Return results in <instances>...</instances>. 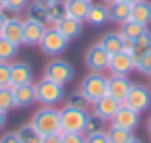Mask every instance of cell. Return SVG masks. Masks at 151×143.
<instances>
[{
  "label": "cell",
  "mask_w": 151,
  "mask_h": 143,
  "mask_svg": "<svg viewBox=\"0 0 151 143\" xmlns=\"http://www.w3.org/2000/svg\"><path fill=\"white\" fill-rule=\"evenodd\" d=\"M31 124L41 135L49 134H60V110L54 107H41L33 114Z\"/></svg>",
  "instance_id": "cell-1"
},
{
  "label": "cell",
  "mask_w": 151,
  "mask_h": 143,
  "mask_svg": "<svg viewBox=\"0 0 151 143\" xmlns=\"http://www.w3.org/2000/svg\"><path fill=\"white\" fill-rule=\"evenodd\" d=\"M35 99L41 107H56L64 99V85L43 77L35 83Z\"/></svg>",
  "instance_id": "cell-2"
},
{
  "label": "cell",
  "mask_w": 151,
  "mask_h": 143,
  "mask_svg": "<svg viewBox=\"0 0 151 143\" xmlns=\"http://www.w3.org/2000/svg\"><path fill=\"white\" fill-rule=\"evenodd\" d=\"M80 91L91 104L97 103L101 97L107 95V76H103V72H89L81 79Z\"/></svg>",
  "instance_id": "cell-3"
},
{
  "label": "cell",
  "mask_w": 151,
  "mask_h": 143,
  "mask_svg": "<svg viewBox=\"0 0 151 143\" xmlns=\"http://www.w3.org/2000/svg\"><path fill=\"white\" fill-rule=\"evenodd\" d=\"M87 116H89L87 110H80V108H72L64 104L60 108V130H62V134H83Z\"/></svg>",
  "instance_id": "cell-4"
},
{
  "label": "cell",
  "mask_w": 151,
  "mask_h": 143,
  "mask_svg": "<svg viewBox=\"0 0 151 143\" xmlns=\"http://www.w3.org/2000/svg\"><path fill=\"white\" fill-rule=\"evenodd\" d=\"M74 76H76V72L72 68V64L66 62L64 58H58V56L49 60L47 66H45V72H43V77L54 81V83H60V85L70 83L74 79Z\"/></svg>",
  "instance_id": "cell-5"
},
{
  "label": "cell",
  "mask_w": 151,
  "mask_h": 143,
  "mask_svg": "<svg viewBox=\"0 0 151 143\" xmlns=\"http://www.w3.org/2000/svg\"><path fill=\"white\" fill-rule=\"evenodd\" d=\"M68 43H70V39H66V37L52 25V27H47V29H45L43 39H41V43H39V49H41V52L49 54V56L54 58V56H60V54L68 49Z\"/></svg>",
  "instance_id": "cell-6"
},
{
  "label": "cell",
  "mask_w": 151,
  "mask_h": 143,
  "mask_svg": "<svg viewBox=\"0 0 151 143\" xmlns=\"http://www.w3.org/2000/svg\"><path fill=\"white\" fill-rule=\"evenodd\" d=\"M122 104H126L128 108L139 112V114L145 112V110H149L151 108V89L145 87V85L132 83V87H130L126 99L122 101Z\"/></svg>",
  "instance_id": "cell-7"
},
{
  "label": "cell",
  "mask_w": 151,
  "mask_h": 143,
  "mask_svg": "<svg viewBox=\"0 0 151 143\" xmlns=\"http://www.w3.org/2000/svg\"><path fill=\"white\" fill-rule=\"evenodd\" d=\"M109 60H111V54L103 49L99 43L91 45L85 52V66L89 72H103L109 68Z\"/></svg>",
  "instance_id": "cell-8"
},
{
  "label": "cell",
  "mask_w": 151,
  "mask_h": 143,
  "mask_svg": "<svg viewBox=\"0 0 151 143\" xmlns=\"http://www.w3.org/2000/svg\"><path fill=\"white\" fill-rule=\"evenodd\" d=\"M111 126H116V128H122V130L134 132L139 126V112H136V110H132V108H128L126 104H122V107L118 108V112L112 116Z\"/></svg>",
  "instance_id": "cell-9"
},
{
  "label": "cell",
  "mask_w": 151,
  "mask_h": 143,
  "mask_svg": "<svg viewBox=\"0 0 151 143\" xmlns=\"http://www.w3.org/2000/svg\"><path fill=\"white\" fill-rule=\"evenodd\" d=\"M109 72L112 76H128L132 70H136V58L130 56L126 52H118L112 54L111 60H109Z\"/></svg>",
  "instance_id": "cell-10"
},
{
  "label": "cell",
  "mask_w": 151,
  "mask_h": 143,
  "mask_svg": "<svg viewBox=\"0 0 151 143\" xmlns=\"http://www.w3.org/2000/svg\"><path fill=\"white\" fill-rule=\"evenodd\" d=\"M0 37H4L6 41L14 43L16 46H22L23 45V21L19 18H16V16H10L4 21Z\"/></svg>",
  "instance_id": "cell-11"
},
{
  "label": "cell",
  "mask_w": 151,
  "mask_h": 143,
  "mask_svg": "<svg viewBox=\"0 0 151 143\" xmlns=\"http://www.w3.org/2000/svg\"><path fill=\"white\" fill-rule=\"evenodd\" d=\"M14 93V107L16 108H29L35 99V83H23V85H12Z\"/></svg>",
  "instance_id": "cell-12"
},
{
  "label": "cell",
  "mask_w": 151,
  "mask_h": 143,
  "mask_svg": "<svg viewBox=\"0 0 151 143\" xmlns=\"http://www.w3.org/2000/svg\"><path fill=\"white\" fill-rule=\"evenodd\" d=\"M120 107H122V103H120L118 99L111 97V95H105V97L99 99L97 103H93V114H97L105 122H111Z\"/></svg>",
  "instance_id": "cell-13"
},
{
  "label": "cell",
  "mask_w": 151,
  "mask_h": 143,
  "mask_svg": "<svg viewBox=\"0 0 151 143\" xmlns=\"http://www.w3.org/2000/svg\"><path fill=\"white\" fill-rule=\"evenodd\" d=\"M130 87H132V81L128 79V76H112L107 77V95L118 99L120 103L126 99Z\"/></svg>",
  "instance_id": "cell-14"
},
{
  "label": "cell",
  "mask_w": 151,
  "mask_h": 143,
  "mask_svg": "<svg viewBox=\"0 0 151 143\" xmlns=\"http://www.w3.org/2000/svg\"><path fill=\"white\" fill-rule=\"evenodd\" d=\"M33 83V68L27 62H10V85Z\"/></svg>",
  "instance_id": "cell-15"
},
{
  "label": "cell",
  "mask_w": 151,
  "mask_h": 143,
  "mask_svg": "<svg viewBox=\"0 0 151 143\" xmlns=\"http://www.w3.org/2000/svg\"><path fill=\"white\" fill-rule=\"evenodd\" d=\"M45 29H47V25H43V23H37L33 19H25L23 21V45L25 46H39Z\"/></svg>",
  "instance_id": "cell-16"
},
{
  "label": "cell",
  "mask_w": 151,
  "mask_h": 143,
  "mask_svg": "<svg viewBox=\"0 0 151 143\" xmlns=\"http://www.w3.org/2000/svg\"><path fill=\"white\" fill-rule=\"evenodd\" d=\"M62 6H64V14L68 18L85 21L87 12L91 8V2L89 0H62Z\"/></svg>",
  "instance_id": "cell-17"
},
{
  "label": "cell",
  "mask_w": 151,
  "mask_h": 143,
  "mask_svg": "<svg viewBox=\"0 0 151 143\" xmlns=\"http://www.w3.org/2000/svg\"><path fill=\"white\" fill-rule=\"evenodd\" d=\"M99 45H101L103 49H105L112 56V54L122 52V46H124V37H122V33H120V31H109V33H105V35H101Z\"/></svg>",
  "instance_id": "cell-18"
},
{
  "label": "cell",
  "mask_w": 151,
  "mask_h": 143,
  "mask_svg": "<svg viewBox=\"0 0 151 143\" xmlns=\"http://www.w3.org/2000/svg\"><path fill=\"white\" fill-rule=\"evenodd\" d=\"M130 21L142 23V25H149L151 23V2L147 0H139L130 8Z\"/></svg>",
  "instance_id": "cell-19"
},
{
  "label": "cell",
  "mask_w": 151,
  "mask_h": 143,
  "mask_svg": "<svg viewBox=\"0 0 151 143\" xmlns=\"http://www.w3.org/2000/svg\"><path fill=\"white\" fill-rule=\"evenodd\" d=\"M130 4H124V2H120V0H114L111 4H107V10H109V19L114 23H122L128 21L130 19Z\"/></svg>",
  "instance_id": "cell-20"
},
{
  "label": "cell",
  "mask_w": 151,
  "mask_h": 143,
  "mask_svg": "<svg viewBox=\"0 0 151 143\" xmlns=\"http://www.w3.org/2000/svg\"><path fill=\"white\" fill-rule=\"evenodd\" d=\"M54 27H56L58 31L66 37V39H74V37H78L81 33V29H83V21L74 19V18H68V16H66V18L60 19Z\"/></svg>",
  "instance_id": "cell-21"
},
{
  "label": "cell",
  "mask_w": 151,
  "mask_h": 143,
  "mask_svg": "<svg viewBox=\"0 0 151 143\" xmlns=\"http://www.w3.org/2000/svg\"><path fill=\"white\" fill-rule=\"evenodd\" d=\"M47 8H49V6L45 4L43 0H35L31 4H27V19H33V21H37V23L47 25V23H49Z\"/></svg>",
  "instance_id": "cell-22"
},
{
  "label": "cell",
  "mask_w": 151,
  "mask_h": 143,
  "mask_svg": "<svg viewBox=\"0 0 151 143\" xmlns=\"http://www.w3.org/2000/svg\"><path fill=\"white\" fill-rule=\"evenodd\" d=\"M85 21L91 23V25L99 27L103 25L105 21H109V10H107V4H93L91 2V8H89L87 12V18H85Z\"/></svg>",
  "instance_id": "cell-23"
},
{
  "label": "cell",
  "mask_w": 151,
  "mask_h": 143,
  "mask_svg": "<svg viewBox=\"0 0 151 143\" xmlns=\"http://www.w3.org/2000/svg\"><path fill=\"white\" fill-rule=\"evenodd\" d=\"M16 135L19 137L22 143H43V135L33 128L31 122H29V124H23L22 128H18V130H16Z\"/></svg>",
  "instance_id": "cell-24"
},
{
  "label": "cell",
  "mask_w": 151,
  "mask_h": 143,
  "mask_svg": "<svg viewBox=\"0 0 151 143\" xmlns=\"http://www.w3.org/2000/svg\"><path fill=\"white\" fill-rule=\"evenodd\" d=\"M145 31H147L145 25L136 23V21H130V19L120 25V33H122V37H124V39H138V37L143 35Z\"/></svg>",
  "instance_id": "cell-25"
},
{
  "label": "cell",
  "mask_w": 151,
  "mask_h": 143,
  "mask_svg": "<svg viewBox=\"0 0 151 143\" xmlns=\"http://www.w3.org/2000/svg\"><path fill=\"white\" fill-rule=\"evenodd\" d=\"M105 124L107 122L99 118L97 114H89L87 122H85V128H83V135H93V134H101L105 132Z\"/></svg>",
  "instance_id": "cell-26"
},
{
  "label": "cell",
  "mask_w": 151,
  "mask_h": 143,
  "mask_svg": "<svg viewBox=\"0 0 151 143\" xmlns=\"http://www.w3.org/2000/svg\"><path fill=\"white\" fill-rule=\"evenodd\" d=\"M109 141L111 143H128L130 139L134 137V132L130 130H122V128H116V126H111L107 130Z\"/></svg>",
  "instance_id": "cell-27"
},
{
  "label": "cell",
  "mask_w": 151,
  "mask_h": 143,
  "mask_svg": "<svg viewBox=\"0 0 151 143\" xmlns=\"http://www.w3.org/2000/svg\"><path fill=\"white\" fill-rule=\"evenodd\" d=\"M18 49L19 46L6 41L4 37H0V62H14L16 54H18Z\"/></svg>",
  "instance_id": "cell-28"
},
{
  "label": "cell",
  "mask_w": 151,
  "mask_h": 143,
  "mask_svg": "<svg viewBox=\"0 0 151 143\" xmlns=\"http://www.w3.org/2000/svg\"><path fill=\"white\" fill-rule=\"evenodd\" d=\"M14 93L12 87H0V112H6L8 114L10 110H14Z\"/></svg>",
  "instance_id": "cell-29"
},
{
  "label": "cell",
  "mask_w": 151,
  "mask_h": 143,
  "mask_svg": "<svg viewBox=\"0 0 151 143\" xmlns=\"http://www.w3.org/2000/svg\"><path fill=\"white\" fill-rule=\"evenodd\" d=\"M66 104L68 107H72V108H80V110H87L89 108V101L81 95V91L78 89V91H74V93H70V97L66 99Z\"/></svg>",
  "instance_id": "cell-30"
},
{
  "label": "cell",
  "mask_w": 151,
  "mask_h": 143,
  "mask_svg": "<svg viewBox=\"0 0 151 143\" xmlns=\"http://www.w3.org/2000/svg\"><path fill=\"white\" fill-rule=\"evenodd\" d=\"M149 45H151V33H149V29H147L143 35H139L138 39H134V56L138 58L139 54H143L149 49Z\"/></svg>",
  "instance_id": "cell-31"
},
{
  "label": "cell",
  "mask_w": 151,
  "mask_h": 143,
  "mask_svg": "<svg viewBox=\"0 0 151 143\" xmlns=\"http://www.w3.org/2000/svg\"><path fill=\"white\" fill-rule=\"evenodd\" d=\"M136 70L143 76H149L151 77V52L145 50L143 54H139L138 58H136Z\"/></svg>",
  "instance_id": "cell-32"
},
{
  "label": "cell",
  "mask_w": 151,
  "mask_h": 143,
  "mask_svg": "<svg viewBox=\"0 0 151 143\" xmlns=\"http://www.w3.org/2000/svg\"><path fill=\"white\" fill-rule=\"evenodd\" d=\"M47 14H49V23L56 25L60 19L66 18V14H64V6L62 4H47Z\"/></svg>",
  "instance_id": "cell-33"
},
{
  "label": "cell",
  "mask_w": 151,
  "mask_h": 143,
  "mask_svg": "<svg viewBox=\"0 0 151 143\" xmlns=\"http://www.w3.org/2000/svg\"><path fill=\"white\" fill-rule=\"evenodd\" d=\"M27 4H29V0H6L4 2V12H10L12 16H16V14H19L22 10H25Z\"/></svg>",
  "instance_id": "cell-34"
},
{
  "label": "cell",
  "mask_w": 151,
  "mask_h": 143,
  "mask_svg": "<svg viewBox=\"0 0 151 143\" xmlns=\"http://www.w3.org/2000/svg\"><path fill=\"white\" fill-rule=\"evenodd\" d=\"M0 87H12L10 85V62H0Z\"/></svg>",
  "instance_id": "cell-35"
},
{
  "label": "cell",
  "mask_w": 151,
  "mask_h": 143,
  "mask_svg": "<svg viewBox=\"0 0 151 143\" xmlns=\"http://www.w3.org/2000/svg\"><path fill=\"white\" fill-rule=\"evenodd\" d=\"M85 143H111V141H109V135H107V132H101V134L85 135Z\"/></svg>",
  "instance_id": "cell-36"
},
{
  "label": "cell",
  "mask_w": 151,
  "mask_h": 143,
  "mask_svg": "<svg viewBox=\"0 0 151 143\" xmlns=\"http://www.w3.org/2000/svg\"><path fill=\"white\" fill-rule=\"evenodd\" d=\"M62 143H85L83 134H62Z\"/></svg>",
  "instance_id": "cell-37"
},
{
  "label": "cell",
  "mask_w": 151,
  "mask_h": 143,
  "mask_svg": "<svg viewBox=\"0 0 151 143\" xmlns=\"http://www.w3.org/2000/svg\"><path fill=\"white\" fill-rule=\"evenodd\" d=\"M0 143H22V141H19V137L16 135V132H8V134H4L0 137Z\"/></svg>",
  "instance_id": "cell-38"
},
{
  "label": "cell",
  "mask_w": 151,
  "mask_h": 143,
  "mask_svg": "<svg viewBox=\"0 0 151 143\" xmlns=\"http://www.w3.org/2000/svg\"><path fill=\"white\" fill-rule=\"evenodd\" d=\"M43 143H62V132H60V134L43 135Z\"/></svg>",
  "instance_id": "cell-39"
},
{
  "label": "cell",
  "mask_w": 151,
  "mask_h": 143,
  "mask_svg": "<svg viewBox=\"0 0 151 143\" xmlns=\"http://www.w3.org/2000/svg\"><path fill=\"white\" fill-rule=\"evenodd\" d=\"M6 124H8V114L6 112H0V130H4Z\"/></svg>",
  "instance_id": "cell-40"
},
{
  "label": "cell",
  "mask_w": 151,
  "mask_h": 143,
  "mask_svg": "<svg viewBox=\"0 0 151 143\" xmlns=\"http://www.w3.org/2000/svg\"><path fill=\"white\" fill-rule=\"evenodd\" d=\"M8 18H10V16H6L4 10H0V31H2V27H4V21H6Z\"/></svg>",
  "instance_id": "cell-41"
},
{
  "label": "cell",
  "mask_w": 151,
  "mask_h": 143,
  "mask_svg": "<svg viewBox=\"0 0 151 143\" xmlns=\"http://www.w3.org/2000/svg\"><path fill=\"white\" fill-rule=\"evenodd\" d=\"M45 4H60V2H62V0H43Z\"/></svg>",
  "instance_id": "cell-42"
},
{
  "label": "cell",
  "mask_w": 151,
  "mask_h": 143,
  "mask_svg": "<svg viewBox=\"0 0 151 143\" xmlns=\"http://www.w3.org/2000/svg\"><path fill=\"white\" fill-rule=\"evenodd\" d=\"M120 2H124V4H130V6H132V4H136V2H139V0H120Z\"/></svg>",
  "instance_id": "cell-43"
},
{
  "label": "cell",
  "mask_w": 151,
  "mask_h": 143,
  "mask_svg": "<svg viewBox=\"0 0 151 143\" xmlns=\"http://www.w3.org/2000/svg\"><path fill=\"white\" fill-rule=\"evenodd\" d=\"M128 143H143V141H142V139H139V137H132V139H130Z\"/></svg>",
  "instance_id": "cell-44"
},
{
  "label": "cell",
  "mask_w": 151,
  "mask_h": 143,
  "mask_svg": "<svg viewBox=\"0 0 151 143\" xmlns=\"http://www.w3.org/2000/svg\"><path fill=\"white\" fill-rule=\"evenodd\" d=\"M147 134L151 135V116H149V120H147Z\"/></svg>",
  "instance_id": "cell-45"
},
{
  "label": "cell",
  "mask_w": 151,
  "mask_h": 143,
  "mask_svg": "<svg viewBox=\"0 0 151 143\" xmlns=\"http://www.w3.org/2000/svg\"><path fill=\"white\" fill-rule=\"evenodd\" d=\"M103 4H111V2H114V0H101Z\"/></svg>",
  "instance_id": "cell-46"
},
{
  "label": "cell",
  "mask_w": 151,
  "mask_h": 143,
  "mask_svg": "<svg viewBox=\"0 0 151 143\" xmlns=\"http://www.w3.org/2000/svg\"><path fill=\"white\" fill-rule=\"evenodd\" d=\"M4 2L6 0H0V10H4Z\"/></svg>",
  "instance_id": "cell-47"
},
{
  "label": "cell",
  "mask_w": 151,
  "mask_h": 143,
  "mask_svg": "<svg viewBox=\"0 0 151 143\" xmlns=\"http://www.w3.org/2000/svg\"><path fill=\"white\" fill-rule=\"evenodd\" d=\"M147 50H149V52H151V45H149V49H147Z\"/></svg>",
  "instance_id": "cell-48"
},
{
  "label": "cell",
  "mask_w": 151,
  "mask_h": 143,
  "mask_svg": "<svg viewBox=\"0 0 151 143\" xmlns=\"http://www.w3.org/2000/svg\"><path fill=\"white\" fill-rule=\"evenodd\" d=\"M89 2H93V0H89Z\"/></svg>",
  "instance_id": "cell-49"
},
{
  "label": "cell",
  "mask_w": 151,
  "mask_h": 143,
  "mask_svg": "<svg viewBox=\"0 0 151 143\" xmlns=\"http://www.w3.org/2000/svg\"><path fill=\"white\" fill-rule=\"evenodd\" d=\"M149 89H151V87H149Z\"/></svg>",
  "instance_id": "cell-50"
}]
</instances>
